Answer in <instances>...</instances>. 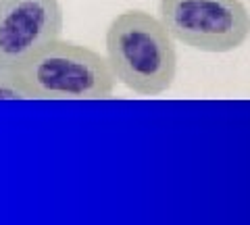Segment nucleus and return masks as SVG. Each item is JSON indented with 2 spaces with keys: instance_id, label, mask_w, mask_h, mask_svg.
I'll use <instances>...</instances> for the list:
<instances>
[{
  "instance_id": "20e7f679",
  "label": "nucleus",
  "mask_w": 250,
  "mask_h": 225,
  "mask_svg": "<svg viewBox=\"0 0 250 225\" xmlns=\"http://www.w3.org/2000/svg\"><path fill=\"white\" fill-rule=\"evenodd\" d=\"M62 27L61 0H0V67L25 65L59 40Z\"/></svg>"
},
{
  "instance_id": "f257e3e1",
  "label": "nucleus",
  "mask_w": 250,
  "mask_h": 225,
  "mask_svg": "<svg viewBox=\"0 0 250 225\" xmlns=\"http://www.w3.org/2000/svg\"><path fill=\"white\" fill-rule=\"evenodd\" d=\"M106 61L115 80L140 96L167 92L177 75V50L161 19L146 11H125L108 23Z\"/></svg>"
},
{
  "instance_id": "f03ea898",
  "label": "nucleus",
  "mask_w": 250,
  "mask_h": 225,
  "mask_svg": "<svg viewBox=\"0 0 250 225\" xmlns=\"http://www.w3.org/2000/svg\"><path fill=\"white\" fill-rule=\"evenodd\" d=\"M19 73L31 96L42 100H103L111 98L117 83L106 57L61 38L21 65Z\"/></svg>"
},
{
  "instance_id": "39448f33",
  "label": "nucleus",
  "mask_w": 250,
  "mask_h": 225,
  "mask_svg": "<svg viewBox=\"0 0 250 225\" xmlns=\"http://www.w3.org/2000/svg\"><path fill=\"white\" fill-rule=\"evenodd\" d=\"M34 98L21 77L19 69L0 67V100H29Z\"/></svg>"
},
{
  "instance_id": "7ed1b4c3",
  "label": "nucleus",
  "mask_w": 250,
  "mask_h": 225,
  "mask_svg": "<svg viewBox=\"0 0 250 225\" xmlns=\"http://www.w3.org/2000/svg\"><path fill=\"white\" fill-rule=\"evenodd\" d=\"M159 19L188 48L225 54L250 36V13L242 0H161Z\"/></svg>"
}]
</instances>
